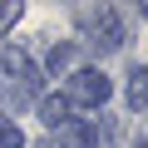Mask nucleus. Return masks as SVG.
<instances>
[{"label":"nucleus","mask_w":148,"mask_h":148,"mask_svg":"<svg viewBox=\"0 0 148 148\" xmlns=\"http://www.w3.org/2000/svg\"><path fill=\"white\" fill-rule=\"evenodd\" d=\"M0 74L10 79L15 99H35L40 94V69H35V59L25 49H5V54H0Z\"/></svg>","instance_id":"obj_3"},{"label":"nucleus","mask_w":148,"mask_h":148,"mask_svg":"<svg viewBox=\"0 0 148 148\" xmlns=\"http://www.w3.org/2000/svg\"><path fill=\"white\" fill-rule=\"evenodd\" d=\"M69 119H74V104H69L64 94H45V99H40V123H45V128H64Z\"/></svg>","instance_id":"obj_5"},{"label":"nucleus","mask_w":148,"mask_h":148,"mask_svg":"<svg viewBox=\"0 0 148 148\" xmlns=\"http://www.w3.org/2000/svg\"><path fill=\"white\" fill-rule=\"evenodd\" d=\"M69 64H74V45H69V40L49 45V54H45V69L54 74V79H59V74H69Z\"/></svg>","instance_id":"obj_7"},{"label":"nucleus","mask_w":148,"mask_h":148,"mask_svg":"<svg viewBox=\"0 0 148 148\" xmlns=\"http://www.w3.org/2000/svg\"><path fill=\"white\" fill-rule=\"evenodd\" d=\"M15 20H20V0H5V5H0V35H5Z\"/></svg>","instance_id":"obj_9"},{"label":"nucleus","mask_w":148,"mask_h":148,"mask_svg":"<svg viewBox=\"0 0 148 148\" xmlns=\"http://www.w3.org/2000/svg\"><path fill=\"white\" fill-rule=\"evenodd\" d=\"M74 25H79V40L99 59L123 45V25H119V10L114 5H79V10H74Z\"/></svg>","instance_id":"obj_1"},{"label":"nucleus","mask_w":148,"mask_h":148,"mask_svg":"<svg viewBox=\"0 0 148 148\" xmlns=\"http://www.w3.org/2000/svg\"><path fill=\"white\" fill-rule=\"evenodd\" d=\"M109 94H114V84H109L104 69H74L69 89H64V99L74 109H99V104H109Z\"/></svg>","instance_id":"obj_2"},{"label":"nucleus","mask_w":148,"mask_h":148,"mask_svg":"<svg viewBox=\"0 0 148 148\" xmlns=\"http://www.w3.org/2000/svg\"><path fill=\"white\" fill-rule=\"evenodd\" d=\"M123 99H128V109H148V69H143V64L128 69V89H123Z\"/></svg>","instance_id":"obj_6"},{"label":"nucleus","mask_w":148,"mask_h":148,"mask_svg":"<svg viewBox=\"0 0 148 148\" xmlns=\"http://www.w3.org/2000/svg\"><path fill=\"white\" fill-rule=\"evenodd\" d=\"M0 148H25V133H20V123L0 119Z\"/></svg>","instance_id":"obj_8"},{"label":"nucleus","mask_w":148,"mask_h":148,"mask_svg":"<svg viewBox=\"0 0 148 148\" xmlns=\"http://www.w3.org/2000/svg\"><path fill=\"white\" fill-rule=\"evenodd\" d=\"M59 148H99V128L84 123V119H69L59 128Z\"/></svg>","instance_id":"obj_4"},{"label":"nucleus","mask_w":148,"mask_h":148,"mask_svg":"<svg viewBox=\"0 0 148 148\" xmlns=\"http://www.w3.org/2000/svg\"><path fill=\"white\" fill-rule=\"evenodd\" d=\"M138 148H148V138H138Z\"/></svg>","instance_id":"obj_10"}]
</instances>
